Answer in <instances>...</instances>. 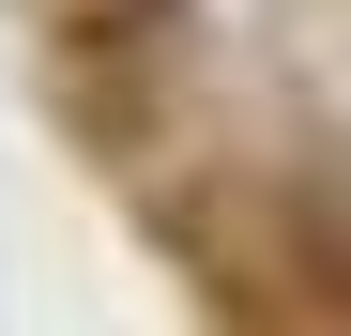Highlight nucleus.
I'll return each mask as SVG.
<instances>
[{"instance_id":"f257e3e1","label":"nucleus","mask_w":351,"mask_h":336,"mask_svg":"<svg viewBox=\"0 0 351 336\" xmlns=\"http://www.w3.org/2000/svg\"><path fill=\"white\" fill-rule=\"evenodd\" d=\"M290 260H306V275H321V306H351V214H336L321 184H306V199H290Z\"/></svg>"},{"instance_id":"f03ea898","label":"nucleus","mask_w":351,"mask_h":336,"mask_svg":"<svg viewBox=\"0 0 351 336\" xmlns=\"http://www.w3.org/2000/svg\"><path fill=\"white\" fill-rule=\"evenodd\" d=\"M168 16H184V0H62V31H77V46H153Z\"/></svg>"}]
</instances>
